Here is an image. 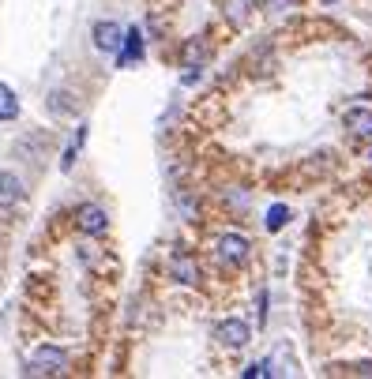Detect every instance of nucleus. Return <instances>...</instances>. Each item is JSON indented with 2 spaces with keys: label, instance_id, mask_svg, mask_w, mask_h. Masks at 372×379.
Here are the masks:
<instances>
[{
  "label": "nucleus",
  "instance_id": "8",
  "mask_svg": "<svg viewBox=\"0 0 372 379\" xmlns=\"http://www.w3.org/2000/svg\"><path fill=\"white\" fill-rule=\"evenodd\" d=\"M23 199V180L15 173H0V207H12Z\"/></svg>",
  "mask_w": 372,
  "mask_h": 379
},
{
  "label": "nucleus",
  "instance_id": "2",
  "mask_svg": "<svg viewBox=\"0 0 372 379\" xmlns=\"http://www.w3.org/2000/svg\"><path fill=\"white\" fill-rule=\"evenodd\" d=\"M214 252H218V259H222L226 267H240L248 259V241L240 233H222L214 241Z\"/></svg>",
  "mask_w": 372,
  "mask_h": 379
},
{
  "label": "nucleus",
  "instance_id": "3",
  "mask_svg": "<svg viewBox=\"0 0 372 379\" xmlns=\"http://www.w3.org/2000/svg\"><path fill=\"white\" fill-rule=\"evenodd\" d=\"M214 338L222 345H229V350H240V345L252 338V331H248L245 319H222V323H218V331H214Z\"/></svg>",
  "mask_w": 372,
  "mask_h": 379
},
{
  "label": "nucleus",
  "instance_id": "13",
  "mask_svg": "<svg viewBox=\"0 0 372 379\" xmlns=\"http://www.w3.org/2000/svg\"><path fill=\"white\" fill-rule=\"evenodd\" d=\"M83 139H86V128H75V139H72V147L64 150V158H60V169H72V166H75V154H79Z\"/></svg>",
  "mask_w": 372,
  "mask_h": 379
},
{
  "label": "nucleus",
  "instance_id": "11",
  "mask_svg": "<svg viewBox=\"0 0 372 379\" xmlns=\"http://www.w3.org/2000/svg\"><path fill=\"white\" fill-rule=\"evenodd\" d=\"M15 117H19V102H15L12 86L0 83V121H15Z\"/></svg>",
  "mask_w": 372,
  "mask_h": 379
},
{
  "label": "nucleus",
  "instance_id": "4",
  "mask_svg": "<svg viewBox=\"0 0 372 379\" xmlns=\"http://www.w3.org/2000/svg\"><path fill=\"white\" fill-rule=\"evenodd\" d=\"M75 225H79L83 233H91V237H102L109 230V218H105L102 207H79V214H75Z\"/></svg>",
  "mask_w": 372,
  "mask_h": 379
},
{
  "label": "nucleus",
  "instance_id": "10",
  "mask_svg": "<svg viewBox=\"0 0 372 379\" xmlns=\"http://www.w3.org/2000/svg\"><path fill=\"white\" fill-rule=\"evenodd\" d=\"M46 147H49V139L46 135H34V139H30V135H23V139H19V143H15V150H19V154H23L27 161L30 158H41V154H46Z\"/></svg>",
  "mask_w": 372,
  "mask_h": 379
},
{
  "label": "nucleus",
  "instance_id": "17",
  "mask_svg": "<svg viewBox=\"0 0 372 379\" xmlns=\"http://www.w3.org/2000/svg\"><path fill=\"white\" fill-rule=\"evenodd\" d=\"M259 4H264L267 12H282V8H290L293 0H259Z\"/></svg>",
  "mask_w": 372,
  "mask_h": 379
},
{
  "label": "nucleus",
  "instance_id": "6",
  "mask_svg": "<svg viewBox=\"0 0 372 379\" xmlns=\"http://www.w3.org/2000/svg\"><path fill=\"white\" fill-rule=\"evenodd\" d=\"M169 274H173V281H181V286H195V278H200V267H195V259H188V255H173Z\"/></svg>",
  "mask_w": 372,
  "mask_h": 379
},
{
  "label": "nucleus",
  "instance_id": "1",
  "mask_svg": "<svg viewBox=\"0 0 372 379\" xmlns=\"http://www.w3.org/2000/svg\"><path fill=\"white\" fill-rule=\"evenodd\" d=\"M64 364H68V353H64L60 345H38V350L30 353L27 372L30 375H57V372H64Z\"/></svg>",
  "mask_w": 372,
  "mask_h": 379
},
{
  "label": "nucleus",
  "instance_id": "9",
  "mask_svg": "<svg viewBox=\"0 0 372 379\" xmlns=\"http://www.w3.org/2000/svg\"><path fill=\"white\" fill-rule=\"evenodd\" d=\"M346 128L354 135H372V109H365V105H354V109L346 113Z\"/></svg>",
  "mask_w": 372,
  "mask_h": 379
},
{
  "label": "nucleus",
  "instance_id": "15",
  "mask_svg": "<svg viewBox=\"0 0 372 379\" xmlns=\"http://www.w3.org/2000/svg\"><path fill=\"white\" fill-rule=\"evenodd\" d=\"M245 0H226V15L233 19V23H245Z\"/></svg>",
  "mask_w": 372,
  "mask_h": 379
},
{
  "label": "nucleus",
  "instance_id": "5",
  "mask_svg": "<svg viewBox=\"0 0 372 379\" xmlns=\"http://www.w3.org/2000/svg\"><path fill=\"white\" fill-rule=\"evenodd\" d=\"M94 46L102 53H117L120 46H124V30H120V23H98L94 27Z\"/></svg>",
  "mask_w": 372,
  "mask_h": 379
},
{
  "label": "nucleus",
  "instance_id": "7",
  "mask_svg": "<svg viewBox=\"0 0 372 379\" xmlns=\"http://www.w3.org/2000/svg\"><path fill=\"white\" fill-rule=\"evenodd\" d=\"M139 53H143V38H139V30H124V46L117 49V60H120V68L136 64V60H139Z\"/></svg>",
  "mask_w": 372,
  "mask_h": 379
},
{
  "label": "nucleus",
  "instance_id": "16",
  "mask_svg": "<svg viewBox=\"0 0 372 379\" xmlns=\"http://www.w3.org/2000/svg\"><path fill=\"white\" fill-rule=\"evenodd\" d=\"M267 375H275V368H271L267 361H259L252 368H245V379H267Z\"/></svg>",
  "mask_w": 372,
  "mask_h": 379
},
{
  "label": "nucleus",
  "instance_id": "12",
  "mask_svg": "<svg viewBox=\"0 0 372 379\" xmlns=\"http://www.w3.org/2000/svg\"><path fill=\"white\" fill-rule=\"evenodd\" d=\"M60 98H68V91H53V94H49V113L64 117V113H75V109H79V102H60Z\"/></svg>",
  "mask_w": 372,
  "mask_h": 379
},
{
  "label": "nucleus",
  "instance_id": "14",
  "mask_svg": "<svg viewBox=\"0 0 372 379\" xmlns=\"http://www.w3.org/2000/svg\"><path fill=\"white\" fill-rule=\"evenodd\" d=\"M286 222H290V207H282V203H275V207L267 211V230H271V233H278Z\"/></svg>",
  "mask_w": 372,
  "mask_h": 379
}]
</instances>
